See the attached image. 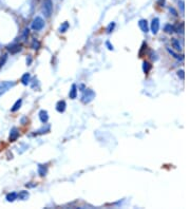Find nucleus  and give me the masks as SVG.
<instances>
[{
  "label": "nucleus",
  "mask_w": 190,
  "mask_h": 209,
  "mask_svg": "<svg viewBox=\"0 0 190 209\" xmlns=\"http://www.w3.org/2000/svg\"><path fill=\"white\" fill-rule=\"evenodd\" d=\"M17 199V193L16 192H11V193L6 194V201L8 202H14Z\"/></svg>",
  "instance_id": "nucleus-18"
},
{
  "label": "nucleus",
  "mask_w": 190,
  "mask_h": 209,
  "mask_svg": "<svg viewBox=\"0 0 190 209\" xmlns=\"http://www.w3.org/2000/svg\"><path fill=\"white\" fill-rule=\"evenodd\" d=\"M181 8H182V12H184V2L181 1Z\"/></svg>",
  "instance_id": "nucleus-31"
},
{
  "label": "nucleus",
  "mask_w": 190,
  "mask_h": 209,
  "mask_svg": "<svg viewBox=\"0 0 190 209\" xmlns=\"http://www.w3.org/2000/svg\"><path fill=\"white\" fill-rule=\"evenodd\" d=\"M164 30H165V32H166V33L171 34V33H173V32H174L175 29H174V27H173V25H171V24H166V25H165Z\"/></svg>",
  "instance_id": "nucleus-19"
},
{
  "label": "nucleus",
  "mask_w": 190,
  "mask_h": 209,
  "mask_svg": "<svg viewBox=\"0 0 190 209\" xmlns=\"http://www.w3.org/2000/svg\"><path fill=\"white\" fill-rule=\"evenodd\" d=\"M138 25L141 30L144 32V33H147L148 31H149V27H148V21L146 19H141L138 21Z\"/></svg>",
  "instance_id": "nucleus-8"
},
{
  "label": "nucleus",
  "mask_w": 190,
  "mask_h": 209,
  "mask_svg": "<svg viewBox=\"0 0 190 209\" xmlns=\"http://www.w3.org/2000/svg\"><path fill=\"white\" fill-rule=\"evenodd\" d=\"M18 136H19V130H18L16 127L11 129V132H10V136H9V141H17Z\"/></svg>",
  "instance_id": "nucleus-5"
},
{
  "label": "nucleus",
  "mask_w": 190,
  "mask_h": 209,
  "mask_svg": "<svg viewBox=\"0 0 190 209\" xmlns=\"http://www.w3.org/2000/svg\"><path fill=\"white\" fill-rule=\"evenodd\" d=\"M69 96H70V98L71 99L76 98V96H77V87H76V85H72L70 93H69Z\"/></svg>",
  "instance_id": "nucleus-11"
},
{
  "label": "nucleus",
  "mask_w": 190,
  "mask_h": 209,
  "mask_svg": "<svg viewBox=\"0 0 190 209\" xmlns=\"http://www.w3.org/2000/svg\"><path fill=\"white\" fill-rule=\"evenodd\" d=\"M167 51H168V52H169V53H170V54H171V55H172V56H173V57H174V58H176L177 60H183V59H184V57H183V56H180V55H177V54H176V53H174V52H173V51H172V50H170V49H169V48H168V49H167Z\"/></svg>",
  "instance_id": "nucleus-21"
},
{
  "label": "nucleus",
  "mask_w": 190,
  "mask_h": 209,
  "mask_svg": "<svg viewBox=\"0 0 190 209\" xmlns=\"http://www.w3.org/2000/svg\"><path fill=\"white\" fill-rule=\"evenodd\" d=\"M43 27H44L43 19L41 17H39V16H37L33 20V22H32V29L35 31H40L43 29Z\"/></svg>",
  "instance_id": "nucleus-4"
},
{
  "label": "nucleus",
  "mask_w": 190,
  "mask_h": 209,
  "mask_svg": "<svg viewBox=\"0 0 190 209\" xmlns=\"http://www.w3.org/2000/svg\"><path fill=\"white\" fill-rule=\"evenodd\" d=\"M29 197H30L29 192L24 191V190H22V191H20L19 193L17 194V198H19V200H21V201H25V200H28Z\"/></svg>",
  "instance_id": "nucleus-12"
},
{
  "label": "nucleus",
  "mask_w": 190,
  "mask_h": 209,
  "mask_svg": "<svg viewBox=\"0 0 190 209\" xmlns=\"http://www.w3.org/2000/svg\"><path fill=\"white\" fill-rule=\"evenodd\" d=\"M66 107H67L66 101H59L58 103H57V105H56V110L58 111L59 113H62V112H65V110H66Z\"/></svg>",
  "instance_id": "nucleus-9"
},
{
  "label": "nucleus",
  "mask_w": 190,
  "mask_h": 209,
  "mask_svg": "<svg viewBox=\"0 0 190 209\" xmlns=\"http://www.w3.org/2000/svg\"><path fill=\"white\" fill-rule=\"evenodd\" d=\"M93 98H95V93L91 89H85L84 94L81 96V101L84 103H89L93 101Z\"/></svg>",
  "instance_id": "nucleus-1"
},
{
  "label": "nucleus",
  "mask_w": 190,
  "mask_h": 209,
  "mask_svg": "<svg viewBox=\"0 0 190 209\" xmlns=\"http://www.w3.org/2000/svg\"><path fill=\"white\" fill-rule=\"evenodd\" d=\"M106 45H107V47H108V49H109V50H113V45H111V43H110L109 42V41H107V42H106Z\"/></svg>",
  "instance_id": "nucleus-29"
},
{
  "label": "nucleus",
  "mask_w": 190,
  "mask_h": 209,
  "mask_svg": "<svg viewBox=\"0 0 190 209\" xmlns=\"http://www.w3.org/2000/svg\"><path fill=\"white\" fill-rule=\"evenodd\" d=\"M169 11H170V12H172V14H173V15H174V16H177V13H176V11H175L173 8H170V9H169Z\"/></svg>",
  "instance_id": "nucleus-30"
},
{
  "label": "nucleus",
  "mask_w": 190,
  "mask_h": 209,
  "mask_svg": "<svg viewBox=\"0 0 190 209\" xmlns=\"http://www.w3.org/2000/svg\"><path fill=\"white\" fill-rule=\"evenodd\" d=\"M42 11L47 17H50V16L52 15V12H53V3H52L51 0H44V1H43Z\"/></svg>",
  "instance_id": "nucleus-3"
},
{
  "label": "nucleus",
  "mask_w": 190,
  "mask_h": 209,
  "mask_svg": "<svg viewBox=\"0 0 190 209\" xmlns=\"http://www.w3.org/2000/svg\"><path fill=\"white\" fill-rule=\"evenodd\" d=\"M6 60H8V55H6V54H3V55L0 57V68L4 65Z\"/></svg>",
  "instance_id": "nucleus-23"
},
{
  "label": "nucleus",
  "mask_w": 190,
  "mask_h": 209,
  "mask_svg": "<svg viewBox=\"0 0 190 209\" xmlns=\"http://www.w3.org/2000/svg\"><path fill=\"white\" fill-rule=\"evenodd\" d=\"M39 119H40L41 123L46 124L47 121H49V114H48V112H47L46 110H41L40 112H39Z\"/></svg>",
  "instance_id": "nucleus-10"
},
{
  "label": "nucleus",
  "mask_w": 190,
  "mask_h": 209,
  "mask_svg": "<svg viewBox=\"0 0 190 209\" xmlns=\"http://www.w3.org/2000/svg\"><path fill=\"white\" fill-rule=\"evenodd\" d=\"M29 34H30V30H29L28 28L24 29V30H23V34H22V39L23 40H27V39H28Z\"/></svg>",
  "instance_id": "nucleus-24"
},
{
  "label": "nucleus",
  "mask_w": 190,
  "mask_h": 209,
  "mask_svg": "<svg viewBox=\"0 0 190 209\" xmlns=\"http://www.w3.org/2000/svg\"><path fill=\"white\" fill-rule=\"evenodd\" d=\"M48 172V169H47L46 166L43 165H38V173L40 174V176H44Z\"/></svg>",
  "instance_id": "nucleus-14"
},
{
  "label": "nucleus",
  "mask_w": 190,
  "mask_h": 209,
  "mask_svg": "<svg viewBox=\"0 0 190 209\" xmlns=\"http://www.w3.org/2000/svg\"><path fill=\"white\" fill-rule=\"evenodd\" d=\"M14 86H15V83H14V81L5 80V81H2V83H0V96H2L6 91H9Z\"/></svg>",
  "instance_id": "nucleus-2"
},
{
  "label": "nucleus",
  "mask_w": 190,
  "mask_h": 209,
  "mask_svg": "<svg viewBox=\"0 0 190 209\" xmlns=\"http://www.w3.org/2000/svg\"><path fill=\"white\" fill-rule=\"evenodd\" d=\"M151 68H152V66L149 62H147V61H144V62H143V71H144L145 74H147L148 72L151 70Z\"/></svg>",
  "instance_id": "nucleus-17"
},
{
  "label": "nucleus",
  "mask_w": 190,
  "mask_h": 209,
  "mask_svg": "<svg viewBox=\"0 0 190 209\" xmlns=\"http://www.w3.org/2000/svg\"><path fill=\"white\" fill-rule=\"evenodd\" d=\"M147 47V45L146 43H143V45H142V50L139 51V57H143V52H144V50H145V48Z\"/></svg>",
  "instance_id": "nucleus-27"
},
{
  "label": "nucleus",
  "mask_w": 190,
  "mask_h": 209,
  "mask_svg": "<svg viewBox=\"0 0 190 209\" xmlns=\"http://www.w3.org/2000/svg\"><path fill=\"white\" fill-rule=\"evenodd\" d=\"M68 29H69V23L66 21V22H63L62 24L60 25V28H59V32H60V33H65Z\"/></svg>",
  "instance_id": "nucleus-20"
},
{
  "label": "nucleus",
  "mask_w": 190,
  "mask_h": 209,
  "mask_svg": "<svg viewBox=\"0 0 190 209\" xmlns=\"http://www.w3.org/2000/svg\"><path fill=\"white\" fill-rule=\"evenodd\" d=\"M21 103H22V99L19 98L15 103H14V106H13V108L11 109V111H12V112H16L17 110H19L21 107Z\"/></svg>",
  "instance_id": "nucleus-15"
},
{
  "label": "nucleus",
  "mask_w": 190,
  "mask_h": 209,
  "mask_svg": "<svg viewBox=\"0 0 190 209\" xmlns=\"http://www.w3.org/2000/svg\"><path fill=\"white\" fill-rule=\"evenodd\" d=\"M30 79H31L30 73H24L22 75V77H21V83H22V85H24V86H28V83H30Z\"/></svg>",
  "instance_id": "nucleus-13"
},
{
  "label": "nucleus",
  "mask_w": 190,
  "mask_h": 209,
  "mask_svg": "<svg viewBox=\"0 0 190 209\" xmlns=\"http://www.w3.org/2000/svg\"><path fill=\"white\" fill-rule=\"evenodd\" d=\"M31 48L34 49V50H38V49L40 48V43H39V41L36 40V39H34V40L32 41V45H31Z\"/></svg>",
  "instance_id": "nucleus-22"
},
{
  "label": "nucleus",
  "mask_w": 190,
  "mask_h": 209,
  "mask_svg": "<svg viewBox=\"0 0 190 209\" xmlns=\"http://www.w3.org/2000/svg\"><path fill=\"white\" fill-rule=\"evenodd\" d=\"M8 50H9V52H10L11 54H16V53H18V52H20L21 51V45H17V43L12 45H9Z\"/></svg>",
  "instance_id": "nucleus-7"
},
{
  "label": "nucleus",
  "mask_w": 190,
  "mask_h": 209,
  "mask_svg": "<svg viewBox=\"0 0 190 209\" xmlns=\"http://www.w3.org/2000/svg\"><path fill=\"white\" fill-rule=\"evenodd\" d=\"M171 42H172L173 48H174L175 50H177V51H181V50H182V45H181L180 41L177 40L176 38H173L172 40H171Z\"/></svg>",
  "instance_id": "nucleus-16"
},
{
  "label": "nucleus",
  "mask_w": 190,
  "mask_h": 209,
  "mask_svg": "<svg viewBox=\"0 0 190 209\" xmlns=\"http://www.w3.org/2000/svg\"><path fill=\"white\" fill-rule=\"evenodd\" d=\"M165 2H166V0H157V3H158V5H161V6H164Z\"/></svg>",
  "instance_id": "nucleus-28"
},
{
  "label": "nucleus",
  "mask_w": 190,
  "mask_h": 209,
  "mask_svg": "<svg viewBox=\"0 0 190 209\" xmlns=\"http://www.w3.org/2000/svg\"><path fill=\"white\" fill-rule=\"evenodd\" d=\"M160 30V19L158 18H153V20L151 22V31L153 34H157Z\"/></svg>",
  "instance_id": "nucleus-6"
},
{
  "label": "nucleus",
  "mask_w": 190,
  "mask_h": 209,
  "mask_svg": "<svg viewBox=\"0 0 190 209\" xmlns=\"http://www.w3.org/2000/svg\"><path fill=\"white\" fill-rule=\"evenodd\" d=\"M114 28H115V22H111L108 25V28H107V32H108V33H111L112 31L114 30Z\"/></svg>",
  "instance_id": "nucleus-25"
},
{
  "label": "nucleus",
  "mask_w": 190,
  "mask_h": 209,
  "mask_svg": "<svg viewBox=\"0 0 190 209\" xmlns=\"http://www.w3.org/2000/svg\"><path fill=\"white\" fill-rule=\"evenodd\" d=\"M177 75H179V77H180L182 80H184V78H185V75H184V71L180 70L179 72H177Z\"/></svg>",
  "instance_id": "nucleus-26"
}]
</instances>
